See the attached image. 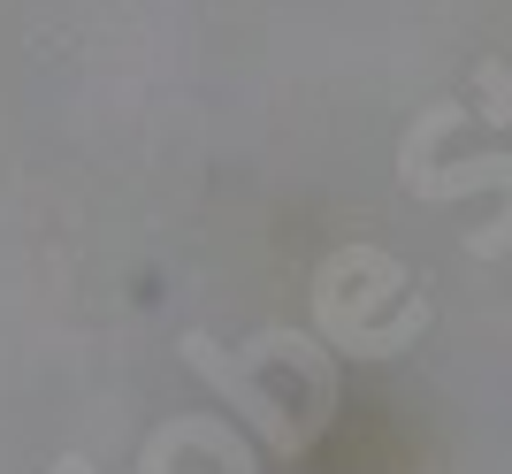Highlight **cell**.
Instances as JSON below:
<instances>
[{
  "label": "cell",
  "mask_w": 512,
  "mask_h": 474,
  "mask_svg": "<svg viewBox=\"0 0 512 474\" xmlns=\"http://www.w3.org/2000/svg\"><path fill=\"white\" fill-rule=\"evenodd\" d=\"M54 474H100V467H92L85 452H62V459H54Z\"/></svg>",
  "instance_id": "obj_5"
},
{
  "label": "cell",
  "mask_w": 512,
  "mask_h": 474,
  "mask_svg": "<svg viewBox=\"0 0 512 474\" xmlns=\"http://www.w3.org/2000/svg\"><path fill=\"white\" fill-rule=\"evenodd\" d=\"M390 291H406V268L390 253H375V245H352V260L329 253L314 276V329L344 360H390L428 329V306L406 314V322H367V299H390Z\"/></svg>",
  "instance_id": "obj_1"
},
{
  "label": "cell",
  "mask_w": 512,
  "mask_h": 474,
  "mask_svg": "<svg viewBox=\"0 0 512 474\" xmlns=\"http://www.w3.org/2000/svg\"><path fill=\"white\" fill-rule=\"evenodd\" d=\"M176 352H184V367H192L199 383H207L214 398H222V406H230L276 459H299V452H306V436H314V429H299V421H291V413H283L276 398L253 383V360H245V352H230L222 337H207V329H184V337H176Z\"/></svg>",
  "instance_id": "obj_3"
},
{
  "label": "cell",
  "mask_w": 512,
  "mask_h": 474,
  "mask_svg": "<svg viewBox=\"0 0 512 474\" xmlns=\"http://www.w3.org/2000/svg\"><path fill=\"white\" fill-rule=\"evenodd\" d=\"M451 123H459V108H428L421 123H413L406 153H398V184H406L413 199H428V207L497 184V192H505V222H497V230H474V253L497 260V253H512V153H482V161H451L444 169V161H436V138H444Z\"/></svg>",
  "instance_id": "obj_2"
},
{
  "label": "cell",
  "mask_w": 512,
  "mask_h": 474,
  "mask_svg": "<svg viewBox=\"0 0 512 474\" xmlns=\"http://www.w3.org/2000/svg\"><path fill=\"white\" fill-rule=\"evenodd\" d=\"M474 92H482V123H490V130H512V62H482Z\"/></svg>",
  "instance_id": "obj_4"
}]
</instances>
